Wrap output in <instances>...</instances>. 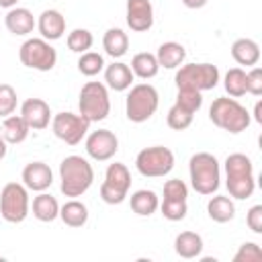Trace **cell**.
Listing matches in <instances>:
<instances>
[{
	"instance_id": "obj_1",
	"label": "cell",
	"mask_w": 262,
	"mask_h": 262,
	"mask_svg": "<svg viewBox=\"0 0 262 262\" xmlns=\"http://www.w3.org/2000/svg\"><path fill=\"white\" fill-rule=\"evenodd\" d=\"M225 186L229 190V196L244 201L250 199L256 190V178H254V164L246 154H229L225 158Z\"/></svg>"
},
{
	"instance_id": "obj_2",
	"label": "cell",
	"mask_w": 262,
	"mask_h": 262,
	"mask_svg": "<svg viewBox=\"0 0 262 262\" xmlns=\"http://www.w3.org/2000/svg\"><path fill=\"white\" fill-rule=\"evenodd\" d=\"M94 182V168L82 156H68L59 164V190L61 194L76 199L82 196Z\"/></svg>"
},
{
	"instance_id": "obj_3",
	"label": "cell",
	"mask_w": 262,
	"mask_h": 262,
	"mask_svg": "<svg viewBox=\"0 0 262 262\" xmlns=\"http://www.w3.org/2000/svg\"><path fill=\"white\" fill-rule=\"evenodd\" d=\"M209 119L215 127L227 131V133H242L250 127L252 117L235 98L219 96L209 106Z\"/></svg>"
},
{
	"instance_id": "obj_4",
	"label": "cell",
	"mask_w": 262,
	"mask_h": 262,
	"mask_svg": "<svg viewBox=\"0 0 262 262\" xmlns=\"http://www.w3.org/2000/svg\"><path fill=\"white\" fill-rule=\"evenodd\" d=\"M188 174L190 184L199 194H213L219 188L221 180V166L217 158L209 151H196L188 162Z\"/></svg>"
},
{
	"instance_id": "obj_5",
	"label": "cell",
	"mask_w": 262,
	"mask_h": 262,
	"mask_svg": "<svg viewBox=\"0 0 262 262\" xmlns=\"http://www.w3.org/2000/svg\"><path fill=\"white\" fill-rule=\"evenodd\" d=\"M158 106H160V94L151 84L139 82L129 88L125 98V115L131 123H145L147 119L154 117Z\"/></svg>"
},
{
	"instance_id": "obj_6",
	"label": "cell",
	"mask_w": 262,
	"mask_h": 262,
	"mask_svg": "<svg viewBox=\"0 0 262 262\" xmlns=\"http://www.w3.org/2000/svg\"><path fill=\"white\" fill-rule=\"evenodd\" d=\"M78 108H80V115L90 123L104 121L108 117V113H111V98H108L106 84H102V82H86L82 86V90H80Z\"/></svg>"
},
{
	"instance_id": "obj_7",
	"label": "cell",
	"mask_w": 262,
	"mask_h": 262,
	"mask_svg": "<svg viewBox=\"0 0 262 262\" xmlns=\"http://www.w3.org/2000/svg\"><path fill=\"white\" fill-rule=\"evenodd\" d=\"M176 88L188 90H213L219 82V68L213 63H182L174 76Z\"/></svg>"
},
{
	"instance_id": "obj_8",
	"label": "cell",
	"mask_w": 262,
	"mask_h": 262,
	"mask_svg": "<svg viewBox=\"0 0 262 262\" xmlns=\"http://www.w3.org/2000/svg\"><path fill=\"white\" fill-rule=\"evenodd\" d=\"M31 211L29 188L20 182H8L0 190V215L8 223H23Z\"/></svg>"
},
{
	"instance_id": "obj_9",
	"label": "cell",
	"mask_w": 262,
	"mask_h": 262,
	"mask_svg": "<svg viewBox=\"0 0 262 262\" xmlns=\"http://www.w3.org/2000/svg\"><path fill=\"white\" fill-rule=\"evenodd\" d=\"M18 59L25 68H31V70H37V72H49L57 63V51L47 39L31 37L20 45Z\"/></svg>"
},
{
	"instance_id": "obj_10",
	"label": "cell",
	"mask_w": 262,
	"mask_h": 262,
	"mask_svg": "<svg viewBox=\"0 0 262 262\" xmlns=\"http://www.w3.org/2000/svg\"><path fill=\"white\" fill-rule=\"evenodd\" d=\"M135 168L145 178H162L174 168V154L170 147L151 145L143 147L135 158Z\"/></svg>"
},
{
	"instance_id": "obj_11",
	"label": "cell",
	"mask_w": 262,
	"mask_h": 262,
	"mask_svg": "<svg viewBox=\"0 0 262 262\" xmlns=\"http://www.w3.org/2000/svg\"><path fill=\"white\" fill-rule=\"evenodd\" d=\"M131 188V172L125 164H108L104 172V182L100 184V199L106 205H121Z\"/></svg>"
},
{
	"instance_id": "obj_12",
	"label": "cell",
	"mask_w": 262,
	"mask_h": 262,
	"mask_svg": "<svg viewBox=\"0 0 262 262\" xmlns=\"http://www.w3.org/2000/svg\"><path fill=\"white\" fill-rule=\"evenodd\" d=\"M90 129V121H86L80 113L61 111L51 117V131L57 139H61L68 145H78Z\"/></svg>"
},
{
	"instance_id": "obj_13",
	"label": "cell",
	"mask_w": 262,
	"mask_h": 262,
	"mask_svg": "<svg viewBox=\"0 0 262 262\" xmlns=\"http://www.w3.org/2000/svg\"><path fill=\"white\" fill-rule=\"evenodd\" d=\"M119 151V139L111 129H98L86 137V154L96 162H106Z\"/></svg>"
},
{
	"instance_id": "obj_14",
	"label": "cell",
	"mask_w": 262,
	"mask_h": 262,
	"mask_svg": "<svg viewBox=\"0 0 262 262\" xmlns=\"http://www.w3.org/2000/svg\"><path fill=\"white\" fill-rule=\"evenodd\" d=\"M20 117L33 131H41L49 127L51 121V108L43 98H27L20 106Z\"/></svg>"
},
{
	"instance_id": "obj_15",
	"label": "cell",
	"mask_w": 262,
	"mask_h": 262,
	"mask_svg": "<svg viewBox=\"0 0 262 262\" xmlns=\"http://www.w3.org/2000/svg\"><path fill=\"white\" fill-rule=\"evenodd\" d=\"M127 25L135 33H145L154 25V6L149 0H127Z\"/></svg>"
},
{
	"instance_id": "obj_16",
	"label": "cell",
	"mask_w": 262,
	"mask_h": 262,
	"mask_svg": "<svg viewBox=\"0 0 262 262\" xmlns=\"http://www.w3.org/2000/svg\"><path fill=\"white\" fill-rule=\"evenodd\" d=\"M23 184L29 190L43 192L53 184V172L45 162H31L23 168Z\"/></svg>"
},
{
	"instance_id": "obj_17",
	"label": "cell",
	"mask_w": 262,
	"mask_h": 262,
	"mask_svg": "<svg viewBox=\"0 0 262 262\" xmlns=\"http://www.w3.org/2000/svg\"><path fill=\"white\" fill-rule=\"evenodd\" d=\"M4 25L12 35L25 37V35L33 33V29L37 27V20H35V16H33V12L29 8L14 6V8H8V12L4 16Z\"/></svg>"
},
{
	"instance_id": "obj_18",
	"label": "cell",
	"mask_w": 262,
	"mask_h": 262,
	"mask_svg": "<svg viewBox=\"0 0 262 262\" xmlns=\"http://www.w3.org/2000/svg\"><path fill=\"white\" fill-rule=\"evenodd\" d=\"M37 29H39V33H41L43 39L57 41L66 33V16L59 10H55V8H47V10H43L39 14Z\"/></svg>"
},
{
	"instance_id": "obj_19",
	"label": "cell",
	"mask_w": 262,
	"mask_h": 262,
	"mask_svg": "<svg viewBox=\"0 0 262 262\" xmlns=\"http://www.w3.org/2000/svg\"><path fill=\"white\" fill-rule=\"evenodd\" d=\"M133 72L129 68V63L123 61H113L111 66L104 68V82L111 90L115 92H125L133 86Z\"/></svg>"
},
{
	"instance_id": "obj_20",
	"label": "cell",
	"mask_w": 262,
	"mask_h": 262,
	"mask_svg": "<svg viewBox=\"0 0 262 262\" xmlns=\"http://www.w3.org/2000/svg\"><path fill=\"white\" fill-rule=\"evenodd\" d=\"M31 211H33V217L37 221H43V223H51L59 217V203L55 196H51L49 192H39L35 199H33V205H31Z\"/></svg>"
},
{
	"instance_id": "obj_21",
	"label": "cell",
	"mask_w": 262,
	"mask_h": 262,
	"mask_svg": "<svg viewBox=\"0 0 262 262\" xmlns=\"http://www.w3.org/2000/svg\"><path fill=\"white\" fill-rule=\"evenodd\" d=\"M156 59L160 63V68H166V70H176L184 63L186 59V49L184 45L176 43V41H166L158 47V53H156Z\"/></svg>"
},
{
	"instance_id": "obj_22",
	"label": "cell",
	"mask_w": 262,
	"mask_h": 262,
	"mask_svg": "<svg viewBox=\"0 0 262 262\" xmlns=\"http://www.w3.org/2000/svg\"><path fill=\"white\" fill-rule=\"evenodd\" d=\"M231 57L239 66H256L260 61V45L254 39H235L231 45Z\"/></svg>"
},
{
	"instance_id": "obj_23",
	"label": "cell",
	"mask_w": 262,
	"mask_h": 262,
	"mask_svg": "<svg viewBox=\"0 0 262 262\" xmlns=\"http://www.w3.org/2000/svg\"><path fill=\"white\" fill-rule=\"evenodd\" d=\"M102 47H104V53L106 55H111L113 59H119L129 49V37H127V33L123 29L111 27L104 33V37H102Z\"/></svg>"
},
{
	"instance_id": "obj_24",
	"label": "cell",
	"mask_w": 262,
	"mask_h": 262,
	"mask_svg": "<svg viewBox=\"0 0 262 262\" xmlns=\"http://www.w3.org/2000/svg\"><path fill=\"white\" fill-rule=\"evenodd\" d=\"M29 125L25 123V119L20 117V115H8V117H4V121H2V137H4V141L6 143H12V145H16V143H23L27 137H29Z\"/></svg>"
},
{
	"instance_id": "obj_25",
	"label": "cell",
	"mask_w": 262,
	"mask_h": 262,
	"mask_svg": "<svg viewBox=\"0 0 262 262\" xmlns=\"http://www.w3.org/2000/svg\"><path fill=\"white\" fill-rule=\"evenodd\" d=\"M129 205H131V211L137 213L139 217H149L158 211L160 207V199L154 190H147V188H139L131 194L129 199Z\"/></svg>"
},
{
	"instance_id": "obj_26",
	"label": "cell",
	"mask_w": 262,
	"mask_h": 262,
	"mask_svg": "<svg viewBox=\"0 0 262 262\" xmlns=\"http://www.w3.org/2000/svg\"><path fill=\"white\" fill-rule=\"evenodd\" d=\"M59 219L68 227H82L88 221V207L78 199H70L59 207Z\"/></svg>"
},
{
	"instance_id": "obj_27",
	"label": "cell",
	"mask_w": 262,
	"mask_h": 262,
	"mask_svg": "<svg viewBox=\"0 0 262 262\" xmlns=\"http://www.w3.org/2000/svg\"><path fill=\"white\" fill-rule=\"evenodd\" d=\"M174 250L184 260L199 258L201 252H203V237L199 233H194V231H182L174 239Z\"/></svg>"
},
{
	"instance_id": "obj_28",
	"label": "cell",
	"mask_w": 262,
	"mask_h": 262,
	"mask_svg": "<svg viewBox=\"0 0 262 262\" xmlns=\"http://www.w3.org/2000/svg\"><path fill=\"white\" fill-rule=\"evenodd\" d=\"M207 213L215 223H227L235 217V205H233L231 196L215 194L207 203Z\"/></svg>"
},
{
	"instance_id": "obj_29",
	"label": "cell",
	"mask_w": 262,
	"mask_h": 262,
	"mask_svg": "<svg viewBox=\"0 0 262 262\" xmlns=\"http://www.w3.org/2000/svg\"><path fill=\"white\" fill-rule=\"evenodd\" d=\"M129 68H131L133 76H137L141 80H151L160 72V63L156 59V53H147V51L135 53L131 63H129Z\"/></svg>"
},
{
	"instance_id": "obj_30",
	"label": "cell",
	"mask_w": 262,
	"mask_h": 262,
	"mask_svg": "<svg viewBox=\"0 0 262 262\" xmlns=\"http://www.w3.org/2000/svg\"><path fill=\"white\" fill-rule=\"evenodd\" d=\"M223 88L231 98H239L246 94V70L242 68H231L225 72L223 78Z\"/></svg>"
},
{
	"instance_id": "obj_31",
	"label": "cell",
	"mask_w": 262,
	"mask_h": 262,
	"mask_svg": "<svg viewBox=\"0 0 262 262\" xmlns=\"http://www.w3.org/2000/svg\"><path fill=\"white\" fill-rule=\"evenodd\" d=\"M78 70H80L82 76L92 78V76H96L104 70V57L96 51H84L78 57Z\"/></svg>"
},
{
	"instance_id": "obj_32",
	"label": "cell",
	"mask_w": 262,
	"mask_h": 262,
	"mask_svg": "<svg viewBox=\"0 0 262 262\" xmlns=\"http://www.w3.org/2000/svg\"><path fill=\"white\" fill-rule=\"evenodd\" d=\"M192 119H194V113L186 111L184 106H180V104H176V102L170 106V111H168V115H166V123H168V127L174 129V131H184V129H188V127L192 125Z\"/></svg>"
},
{
	"instance_id": "obj_33",
	"label": "cell",
	"mask_w": 262,
	"mask_h": 262,
	"mask_svg": "<svg viewBox=\"0 0 262 262\" xmlns=\"http://www.w3.org/2000/svg\"><path fill=\"white\" fill-rule=\"evenodd\" d=\"M66 43H68V49L70 51H74V53H84V51H90V47H92V43H94V37H92V33L88 31V29H74V31H70L68 33V39H66Z\"/></svg>"
},
{
	"instance_id": "obj_34",
	"label": "cell",
	"mask_w": 262,
	"mask_h": 262,
	"mask_svg": "<svg viewBox=\"0 0 262 262\" xmlns=\"http://www.w3.org/2000/svg\"><path fill=\"white\" fill-rule=\"evenodd\" d=\"M158 209L162 211V215L168 221H182L186 217V213H188L186 201H172V199H164Z\"/></svg>"
},
{
	"instance_id": "obj_35",
	"label": "cell",
	"mask_w": 262,
	"mask_h": 262,
	"mask_svg": "<svg viewBox=\"0 0 262 262\" xmlns=\"http://www.w3.org/2000/svg\"><path fill=\"white\" fill-rule=\"evenodd\" d=\"M176 104L184 106L190 113H196L203 106V92L199 90H188V88H178L176 94Z\"/></svg>"
},
{
	"instance_id": "obj_36",
	"label": "cell",
	"mask_w": 262,
	"mask_h": 262,
	"mask_svg": "<svg viewBox=\"0 0 262 262\" xmlns=\"http://www.w3.org/2000/svg\"><path fill=\"white\" fill-rule=\"evenodd\" d=\"M164 199L172 201H186L188 199V186L180 178H170L164 182Z\"/></svg>"
},
{
	"instance_id": "obj_37",
	"label": "cell",
	"mask_w": 262,
	"mask_h": 262,
	"mask_svg": "<svg viewBox=\"0 0 262 262\" xmlns=\"http://www.w3.org/2000/svg\"><path fill=\"white\" fill-rule=\"evenodd\" d=\"M16 111V90L10 84H0V117H8Z\"/></svg>"
},
{
	"instance_id": "obj_38",
	"label": "cell",
	"mask_w": 262,
	"mask_h": 262,
	"mask_svg": "<svg viewBox=\"0 0 262 262\" xmlns=\"http://www.w3.org/2000/svg\"><path fill=\"white\" fill-rule=\"evenodd\" d=\"M260 260H262V250L256 242H244L233 256V262H260Z\"/></svg>"
},
{
	"instance_id": "obj_39",
	"label": "cell",
	"mask_w": 262,
	"mask_h": 262,
	"mask_svg": "<svg viewBox=\"0 0 262 262\" xmlns=\"http://www.w3.org/2000/svg\"><path fill=\"white\" fill-rule=\"evenodd\" d=\"M246 92L260 96L262 94V70L254 66L250 72H246Z\"/></svg>"
},
{
	"instance_id": "obj_40",
	"label": "cell",
	"mask_w": 262,
	"mask_h": 262,
	"mask_svg": "<svg viewBox=\"0 0 262 262\" xmlns=\"http://www.w3.org/2000/svg\"><path fill=\"white\" fill-rule=\"evenodd\" d=\"M246 223H248V227L254 231V233H262V205H254V207H250V211H248V215H246Z\"/></svg>"
},
{
	"instance_id": "obj_41",
	"label": "cell",
	"mask_w": 262,
	"mask_h": 262,
	"mask_svg": "<svg viewBox=\"0 0 262 262\" xmlns=\"http://www.w3.org/2000/svg\"><path fill=\"white\" fill-rule=\"evenodd\" d=\"M207 2H209V0H182V4H184L186 8H192V10H196V8H203Z\"/></svg>"
},
{
	"instance_id": "obj_42",
	"label": "cell",
	"mask_w": 262,
	"mask_h": 262,
	"mask_svg": "<svg viewBox=\"0 0 262 262\" xmlns=\"http://www.w3.org/2000/svg\"><path fill=\"white\" fill-rule=\"evenodd\" d=\"M254 121L256 123H262V102L258 100L256 106H254Z\"/></svg>"
},
{
	"instance_id": "obj_43",
	"label": "cell",
	"mask_w": 262,
	"mask_h": 262,
	"mask_svg": "<svg viewBox=\"0 0 262 262\" xmlns=\"http://www.w3.org/2000/svg\"><path fill=\"white\" fill-rule=\"evenodd\" d=\"M8 143L4 141V137H0V160H4L6 158V151H8V147H6Z\"/></svg>"
},
{
	"instance_id": "obj_44",
	"label": "cell",
	"mask_w": 262,
	"mask_h": 262,
	"mask_svg": "<svg viewBox=\"0 0 262 262\" xmlns=\"http://www.w3.org/2000/svg\"><path fill=\"white\" fill-rule=\"evenodd\" d=\"M18 0H0V8H14Z\"/></svg>"
}]
</instances>
